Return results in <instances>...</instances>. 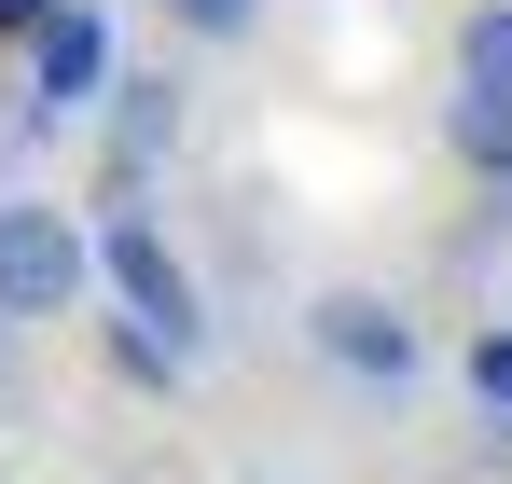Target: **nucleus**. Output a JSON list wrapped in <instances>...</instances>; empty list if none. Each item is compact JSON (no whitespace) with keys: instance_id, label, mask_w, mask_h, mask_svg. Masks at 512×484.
I'll return each instance as SVG.
<instances>
[{"instance_id":"9b49d317","label":"nucleus","mask_w":512,"mask_h":484,"mask_svg":"<svg viewBox=\"0 0 512 484\" xmlns=\"http://www.w3.org/2000/svg\"><path fill=\"white\" fill-rule=\"evenodd\" d=\"M56 14H70V0H0V42H42Z\"/></svg>"},{"instance_id":"39448f33","label":"nucleus","mask_w":512,"mask_h":484,"mask_svg":"<svg viewBox=\"0 0 512 484\" xmlns=\"http://www.w3.org/2000/svg\"><path fill=\"white\" fill-rule=\"evenodd\" d=\"M97 125H111V208H125V194H139V180L180 153V83H167V70H125Z\"/></svg>"},{"instance_id":"0eeeda50","label":"nucleus","mask_w":512,"mask_h":484,"mask_svg":"<svg viewBox=\"0 0 512 484\" xmlns=\"http://www.w3.org/2000/svg\"><path fill=\"white\" fill-rule=\"evenodd\" d=\"M97 346H111V374H125V388H180V374H194V346H180V332H153V319H111Z\"/></svg>"},{"instance_id":"20e7f679","label":"nucleus","mask_w":512,"mask_h":484,"mask_svg":"<svg viewBox=\"0 0 512 484\" xmlns=\"http://www.w3.org/2000/svg\"><path fill=\"white\" fill-rule=\"evenodd\" d=\"M111 28H97V0H70V14H56V28H42V42H28V97H42V125H56V111H111Z\"/></svg>"},{"instance_id":"f257e3e1","label":"nucleus","mask_w":512,"mask_h":484,"mask_svg":"<svg viewBox=\"0 0 512 484\" xmlns=\"http://www.w3.org/2000/svg\"><path fill=\"white\" fill-rule=\"evenodd\" d=\"M97 277V236L56 208V194H0V319H70Z\"/></svg>"},{"instance_id":"7ed1b4c3","label":"nucleus","mask_w":512,"mask_h":484,"mask_svg":"<svg viewBox=\"0 0 512 484\" xmlns=\"http://www.w3.org/2000/svg\"><path fill=\"white\" fill-rule=\"evenodd\" d=\"M305 346H319L333 374H360V388H416V360H429L388 291H319V305H305Z\"/></svg>"},{"instance_id":"1a4fd4ad","label":"nucleus","mask_w":512,"mask_h":484,"mask_svg":"<svg viewBox=\"0 0 512 484\" xmlns=\"http://www.w3.org/2000/svg\"><path fill=\"white\" fill-rule=\"evenodd\" d=\"M471 402L512 429V319H485V332H471Z\"/></svg>"},{"instance_id":"9d476101","label":"nucleus","mask_w":512,"mask_h":484,"mask_svg":"<svg viewBox=\"0 0 512 484\" xmlns=\"http://www.w3.org/2000/svg\"><path fill=\"white\" fill-rule=\"evenodd\" d=\"M167 28H180V42H250L263 0H167Z\"/></svg>"},{"instance_id":"423d86ee","label":"nucleus","mask_w":512,"mask_h":484,"mask_svg":"<svg viewBox=\"0 0 512 484\" xmlns=\"http://www.w3.org/2000/svg\"><path fill=\"white\" fill-rule=\"evenodd\" d=\"M443 153L471 166L485 194H512V97L499 83H457V97H443Z\"/></svg>"},{"instance_id":"6e6552de","label":"nucleus","mask_w":512,"mask_h":484,"mask_svg":"<svg viewBox=\"0 0 512 484\" xmlns=\"http://www.w3.org/2000/svg\"><path fill=\"white\" fill-rule=\"evenodd\" d=\"M457 83H499L512 97V0H471L457 14Z\"/></svg>"},{"instance_id":"f03ea898","label":"nucleus","mask_w":512,"mask_h":484,"mask_svg":"<svg viewBox=\"0 0 512 484\" xmlns=\"http://www.w3.org/2000/svg\"><path fill=\"white\" fill-rule=\"evenodd\" d=\"M97 277H111V305H125V319L180 332V346L208 360V305H194V263L167 249V222H153V208H111V222H97Z\"/></svg>"},{"instance_id":"f8f14e48","label":"nucleus","mask_w":512,"mask_h":484,"mask_svg":"<svg viewBox=\"0 0 512 484\" xmlns=\"http://www.w3.org/2000/svg\"><path fill=\"white\" fill-rule=\"evenodd\" d=\"M0 374H14V319H0Z\"/></svg>"}]
</instances>
